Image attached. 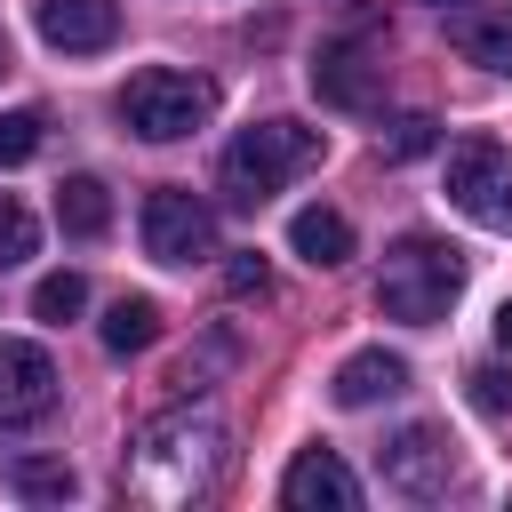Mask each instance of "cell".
<instances>
[{
    "mask_svg": "<svg viewBox=\"0 0 512 512\" xmlns=\"http://www.w3.org/2000/svg\"><path fill=\"white\" fill-rule=\"evenodd\" d=\"M120 480H128V496H144V504H160V512L200 504V496L224 480V424H216L208 408H168V416H152V424L136 432Z\"/></svg>",
    "mask_w": 512,
    "mask_h": 512,
    "instance_id": "1",
    "label": "cell"
},
{
    "mask_svg": "<svg viewBox=\"0 0 512 512\" xmlns=\"http://www.w3.org/2000/svg\"><path fill=\"white\" fill-rule=\"evenodd\" d=\"M320 152H328L320 128H304V120H256V128H240V136L224 144L216 184H224L232 208H264V200H272L288 176H304Z\"/></svg>",
    "mask_w": 512,
    "mask_h": 512,
    "instance_id": "2",
    "label": "cell"
},
{
    "mask_svg": "<svg viewBox=\"0 0 512 512\" xmlns=\"http://www.w3.org/2000/svg\"><path fill=\"white\" fill-rule=\"evenodd\" d=\"M464 288V256L432 232H400L384 248V272H376V312L384 320H408V328H432Z\"/></svg>",
    "mask_w": 512,
    "mask_h": 512,
    "instance_id": "3",
    "label": "cell"
},
{
    "mask_svg": "<svg viewBox=\"0 0 512 512\" xmlns=\"http://www.w3.org/2000/svg\"><path fill=\"white\" fill-rule=\"evenodd\" d=\"M208 112H216V80H208V72L144 64V72L120 88V120H128L144 144H176V136L208 128Z\"/></svg>",
    "mask_w": 512,
    "mask_h": 512,
    "instance_id": "4",
    "label": "cell"
},
{
    "mask_svg": "<svg viewBox=\"0 0 512 512\" xmlns=\"http://www.w3.org/2000/svg\"><path fill=\"white\" fill-rule=\"evenodd\" d=\"M448 200L480 224V232H512V152L496 136H464L448 152Z\"/></svg>",
    "mask_w": 512,
    "mask_h": 512,
    "instance_id": "5",
    "label": "cell"
},
{
    "mask_svg": "<svg viewBox=\"0 0 512 512\" xmlns=\"http://www.w3.org/2000/svg\"><path fill=\"white\" fill-rule=\"evenodd\" d=\"M144 256L152 264H200L216 256V208L184 184H160L144 192Z\"/></svg>",
    "mask_w": 512,
    "mask_h": 512,
    "instance_id": "6",
    "label": "cell"
},
{
    "mask_svg": "<svg viewBox=\"0 0 512 512\" xmlns=\"http://www.w3.org/2000/svg\"><path fill=\"white\" fill-rule=\"evenodd\" d=\"M384 480H392L400 496H448V480H456V440H448L440 424H400V432L384 440Z\"/></svg>",
    "mask_w": 512,
    "mask_h": 512,
    "instance_id": "7",
    "label": "cell"
},
{
    "mask_svg": "<svg viewBox=\"0 0 512 512\" xmlns=\"http://www.w3.org/2000/svg\"><path fill=\"white\" fill-rule=\"evenodd\" d=\"M376 88H384V64H376L368 40H328V48L312 56V96H320V104H336V112H368Z\"/></svg>",
    "mask_w": 512,
    "mask_h": 512,
    "instance_id": "8",
    "label": "cell"
},
{
    "mask_svg": "<svg viewBox=\"0 0 512 512\" xmlns=\"http://www.w3.org/2000/svg\"><path fill=\"white\" fill-rule=\"evenodd\" d=\"M56 408V360L24 336L0 344V424H40Z\"/></svg>",
    "mask_w": 512,
    "mask_h": 512,
    "instance_id": "9",
    "label": "cell"
},
{
    "mask_svg": "<svg viewBox=\"0 0 512 512\" xmlns=\"http://www.w3.org/2000/svg\"><path fill=\"white\" fill-rule=\"evenodd\" d=\"M280 504L288 512H352L360 504V480L336 448H304L288 472H280Z\"/></svg>",
    "mask_w": 512,
    "mask_h": 512,
    "instance_id": "10",
    "label": "cell"
},
{
    "mask_svg": "<svg viewBox=\"0 0 512 512\" xmlns=\"http://www.w3.org/2000/svg\"><path fill=\"white\" fill-rule=\"evenodd\" d=\"M32 24L64 56H96L120 40V0H32Z\"/></svg>",
    "mask_w": 512,
    "mask_h": 512,
    "instance_id": "11",
    "label": "cell"
},
{
    "mask_svg": "<svg viewBox=\"0 0 512 512\" xmlns=\"http://www.w3.org/2000/svg\"><path fill=\"white\" fill-rule=\"evenodd\" d=\"M408 384V360L400 352H384V344H368V352H352L344 368H336V408H376V400H392Z\"/></svg>",
    "mask_w": 512,
    "mask_h": 512,
    "instance_id": "12",
    "label": "cell"
},
{
    "mask_svg": "<svg viewBox=\"0 0 512 512\" xmlns=\"http://www.w3.org/2000/svg\"><path fill=\"white\" fill-rule=\"evenodd\" d=\"M456 48L488 72H512V0H464L456 8Z\"/></svg>",
    "mask_w": 512,
    "mask_h": 512,
    "instance_id": "13",
    "label": "cell"
},
{
    "mask_svg": "<svg viewBox=\"0 0 512 512\" xmlns=\"http://www.w3.org/2000/svg\"><path fill=\"white\" fill-rule=\"evenodd\" d=\"M288 248H296L304 264L336 272V264L352 256V216H344V208H320V200H312V208H296V216H288Z\"/></svg>",
    "mask_w": 512,
    "mask_h": 512,
    "instance_id": "14",
    "label": "cell"
},
{
    "mask_svg": "<svg viewBox=\"0 0 512 512\" xmlns=\"http://www.w3.org/2000/svg\"><path fill=\"white\" fill-rule=\"evenodd\" d=\"M56 224H64L72 240H96V232L112 224V192H104L96 176H64V184H56Z\"/></svg>",
    "mask_w": 512,
    "mask_h": 512,
    "instance_id": "15",
    "label": "cell"
},
{
    "mask_svg": "<svg viewBox=\"0 0 512 512\" xmlns=\"http://www.w3.org/2000/svg\"><path fill=\"white\" fill-rule=\"evenodd\" d=\"M152 344H160V304H152V296H120V304L104 312V352L128 360V352H152Z\"/></svg>",
    "mask_w": 512,
    "mask_h": 512,
    "instance_id": "16",
    "label": "cell"
},
{
    "mask_svg": "<svg viewBox=\"0 0 512 512\" xmlns=\"http://www.w3.org/2000/svg\"><path fill=\"white\" fill-rule=\"evenodd\" d=\"M8 488L32 496V504H64L80 480H72V464H56V456H16V464H8Z\"/></svg>",
    "mask_w": 512,
    "mask_h": 512,
    "instance_id": "17",
    "label": "cell"
},
{
    "mask_svg": "<svg viewBox=\"0 0 512 512\" xmlns=\"http://www.w3.org/2000/svg\"><path fill=\"white\" fill-rule=\"evenodd\" d=\"M80 304H88V280H80V272H48V280L32 288V320H48V328L80 320Z\"/></svg>",
    "mask_w": 512,
    "mask_h": 512,
    "instance_id": "18",
    "label": "cell"
},
{
    "mask_svg": "<svg viewBox=\"0 0 512 512\" xmlns=\"http://www.w3.org/2000/svg\"><path fill=\"white\" fill-rule=\"evenodd\" d=\"M32 248H40V224H32V208H24L16 192H0V272H8V264H24Z\"/></svg>",
    "mask_w": 512,
    "mask_h": 512,
    "instance_id": "19",
    "label": "cell"
},
{
    "mask_svg": "<svg viewBox=\"0 0 512 512\" xmlns=\"http://www.w3.org/2000/svg\"><path fill=\"white\" fill-rule=\"evenodd\" d=\"M40 136H48V120L24 104V112H0V168H24L32 152H40Z\"/></svg>",
    "mask_w": 512,
    "mask_h": 512,
    "instance_id": "20",
    "label": "cell"
},
{
    "mask_svg": "<svg viewBox=\"0 0 512 512\" xmlns=\"http://www.w3.org/2000/svg\"><path fill=\"white\" fill-rule=\"evenodd\" d=\"M464 384H472V408H480V416H512V368H504V360L472 368Z\"/></svg>",
    "mask_w": 512,
    "mask_h": 512,
    "instance_id": "21",
    "label": "cell"
},
{
    "mask_svg": "<svg viewBox=\"0 0 512 512\" xmlns=\"http://www.w3.org/2000/svg\"><path fill=\"white\" fill-rule=\"evenodd\" d=\"M432 144H440V120L408 112V120H392V136H384V160H416V152H432Z\"/></svg>",
    "mask_w": 512,
    "mask_h": 512,
    "instance_id": "22",
    "label": "cell"
},
{
    "mask_svg": "<svg viewBox=\"0 0 512 512\" xmlns=\"http://www.w3.org/2000/svg\"><path fill=\"white\" fill-rule=\"evenodd\" d=\"M224 288H232V296H272V264H264L256 248H232V256H224Z\"/></svg>",
    "mask_w": 512,
    "mask_h": 512,
    "instance_id": "23",
    "label": "cell"
},
{
    "mask_svg": "<svg viewBox=\"0 0 512 512\" xmlns=\"http://www.w3.org/2000/svg\"><path fill=\"white\" fill-rule=\"evenodd\" d=\"M496 344L512 352V304H496Z\"/></svg>",
    "mask_w": 512,
    "mask_h": 512,
    "instance_id": "24",
    "label": "cell"
},
{
    "mask_svg": "<svg viewBox=\"0 0 512 512\" xmlns=\"http://www.w3.org/2000/svg\"><path fill=\"white\" fill-rule=\"evenodd\" d=\"M432 8H464V0H432Z\"/></svg>",
    "mask_w": 512,
    "mask_h": 512,
    "instance_id": "25",
    "label": "cell"
},
{
    "mask_svg": "<svg viewBox=\"0 0 512 512\" xmlns=\"http://www.w3.org/2000/svg\"><path fill=\"white\" fill-rule=\"evenodd\" d=\"M0 72H8V48H0Z\"/></svg>",
    "mask_w": 512,
    "mask_h": 512,
    "instance_id": "26",
    "label": "cell"
}]
</instances>
